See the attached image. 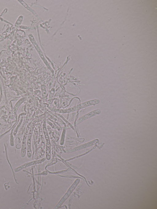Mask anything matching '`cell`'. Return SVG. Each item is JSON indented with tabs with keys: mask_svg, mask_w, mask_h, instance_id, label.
<instances>
[{
	"mask_svg": "<svg viewBox=\"0 0 157 209\" xmlns=\"http://www.w3.org/2000/svg\"><path fill=\"white\" fill-rule=\"evenodd\" d=\"M80 180L79 179H77L73 183V184L71 185L69 189H68L67 192L65 194L63 197L60 200L59 202L58 203L56 206V208H58L60 206H61L62 204L70 196L71 194L73 192L75 188L78 185Z\"/></svg>",
	"mask_w": 157,
	"mask_h": 209,
	"instance_id": "cell-2",
	"label": "cell"
},
{
	"mask_svg": "<svg viewBox=\"0 0 157 209\" xmlns=\"http://www.w3.org/2000/svg\"><path fill=\"white\" fill-rule=\"evenodd\" d=\"M43 129L46 142V158L47 160H49L51 158L50 142L45 125H43Z\"/></svg>",
	"mask_w": 157,
	"mask_h": 209,
	"instance_id": "cell-6",
	"label": "cell"
},
{
	"mask_svg": "<svg viewBox=\"0 0 157 209\" xmlns=\"http://www.w3.org/2000/svg\"><path fill=\"white\" fill-rule=\"evenodd\" d=\"M99 140L98 139H95L87 143L84 144L78 147L74 148L72 150H70V152H73L78 150H79L86 147H89L93 146L94 144L98 143Z\"/></svg>",
	"mask_w": 157,
	"mask_h": 209,
	"instance_id": "cell-10",
	"label": "cell"
},
{
	"mask_svg": "<svg viewBox=\"0 0 157 209\" xmlns=\"http://www.w3.org/2000/svg\"><path fill=\"white\" fill-rule=\"evenodd\" d=\"M27 10L31 12L37 18H39V17L38 15L36 13L34 10L33 9L30 7L23 0H17Z\"/></svg>",
	"mask_w": 157,
	"mask_h": 209,
	"instance_id": "cell-11",
	"label": "cell"
},
{
	"mask_svg": "<svg viewBox=\"0 0 157 209\" xmlns=\"http://www.w3.org/2000/svg\"><path fill=\"white\" fill-rule=\"evenodd\" d=\"M28 37L30 41L33 45L40 57L44 62L45 65L51 71L52 70L53 71L52 68H51L50 66L49 65L48 61L44 56L42 51L37 44L33 35L31 34H30L29 35Z\"/></svg>",
	"mask_w": 157,
	"mask_h": 209,
	"instance_id": "cell-1",
	"label": "cell"
},
{
	"mask_svg": "<svg viewBox=\"0 0 157 209\" xmlns=\"http://www.w3.org/2000/svg\"><path fill=\"white\" fill-rule=\"evenodd\" d=\"M33 128L34 125L33 124L32 125L29 129L27 138L26 143V151L27 156L29 158H31L32 155L31 140Z\"/></svg>",
	"mask_w": 157,
	"mask_h": 209,
	"instance_id": "cell-3",
	"label": "cell"
},
{
	"mask_svg": "<svg viewBox=\"0 0 157 209\" xmlns=\"http://www.w3.org/2000/svg\"><path fill=\"white\" fill-rule=\"evenodd\" d=\"M45 160V159L44 158H42L41 159L38 160H35L34 161L32 162H27L26 163H25L23 165L20 166H19L17 168H16L15 169H14V171L15 172H18L21 170L22 169L26 168V167H27L29 166L37 164H39L40 163H41L42 162H44Z\"/></svg>",
	"mask_w": 157,
	"mask_h": 209,
	"instance_id": "cell-7",
	"label": "cell"
},
{
	"mask_svg": "<svg viewBox=\"0 0 157 209\" xmlns=\"http://www.w3.org/2000/svg\"><path fill=\"white\" fill-rule=\"evenodd\" d=\"M23 18V17L22 16H20L19 17L14 25L15 26L18 27L19 26L22 21Z\"/></svg>",
	"mask_w": 157,
	"mask_h": 209,
	"instance_id": "cell-13",
	"label": "cell"
},
{
	"mask_svg": "<svg viewBox=\"0 0 157 209\" xmlns=\"http://www.w3.org/2000/svg\"><path fill=\"white\" fill-rule=\"evenodd\" d=\"M31 123H29L27 127L25 134L23 136L22 143V147L21 151V156L22 157L25 156L26 150L27 138Z\"/></svg>",
	"mask_w": 157,
	"mask_h": 209,
	"instance_id": "cell-4",
	"label": "cell"
},
{
	"mask_svg": "<svg viewBox=\"0 0 157 209\" xmlns=\"http://www.w3.org/2000/svg\"><path fill=\"white\" fill-rule=\"evenodd\" d=\"M100 100L98 99H94L87 101L78 104L79 110L92 105H95L99 104Z\"/></svg>",
	"mask_w": 157,
	"mask_h": 209,
	"instance_id": "cell-8",
	"label": "cell"
},
{
	"mask_svg": "<svg viewBox=\"0 0 157 209\" xmlns=\"http://www.w3.org/2000/svg\"><path fill=\"white\" fill-rule=\"evenodd\" d=\"M101 113V111L99 109L91 111L80 117L76 121L75 124L77 125L85 120L99 114Z\"/></svg>",
	"mask_w": 157,
	"mask_h": 209,
	"instance_id": "cell-5",
	"label": "cell"
},
{
	"mask_svg": "<svg viewBox=\"0 0 157 209\" xmlns=\"http://www.w3.org/2000/svg\"><path fill=\"white\" fill-rule=\"evenodd\" d=\"M43 90H42V94L43 96H44L46 95V88L44 86L43 87Z\"/></svg>",
	"mask_w": 157,
	"mask_h": 209,
	"instance_id": "cell-14",
	"label": "cell"
},
{
	"mask_svg": "<svg viewBox=\"0 0 157 209\" xmlns=\"http://www.w3.org/2000/svg\"><path fill=\"white\" fill-rule=\"evenodd\" d=\"M24 100L25 99L24 98H21L14 105L13 110V113L16 112L18 108L20 106L21 104L24 102Z\"/></svg>",
	"mask_w": 157,
	"mask_h": 209,
	"instance_id": "cell-12",
	"label": "cell"
},
{
	"mask_svg": "<svg viewBox=\"0 0 157 209\" xmlns=\"http://www.w3.org/2000/svg\"><path fill=\"white\" fill-rule=\"evenodd\" d=\"M78 105L65 109H59L53 108L52 110L56 112L61 113H67L75 112L79 110Z\"/></svg>",
	"mask_w": 157,
	"mask_h": 209,
	"instance_id": "cell-9",
	"label": "cell"
}]
</instances>
